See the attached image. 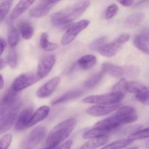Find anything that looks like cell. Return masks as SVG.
<instances>
[{
	"mask_svg": "<svg viewBox=\"0 0 149 149\" xmlns=\"http://www.w3.org/2000/svg\"><path fill=\"white\" fill-rule=\"evenodd\" d=\"M146 17V14L143 12H137L129 15L124 22L125 28L129 29H133L138 27Z\"/></svg>",
	"mask_w": 149,
	"mask_h": 149,
	"instance_id": "2e32d148",
	"label": "cell"
},
{
	"mask_svg": "<svg viewBox=\"0 0 149 149\" xmlns=\"http://www.w3.org/2000/svg\"><path fill=\"white\" fill-rule=\"evenodd\" d=\"M133 45L138 50L141 51L143 53L146 55H149V47L148 45L140 39L137 36H135L133 39Z\"/></svg>",
	"mask_w": 149,
	"mask_h": 149,
	"instance_id": "8d00e7d4",
	"label": "cell"
},
{
	"mask_svg": "<svg viewBox=\"0 0 149 149\" xmlns=\"http://www.w3.org/2000/svg\"><path fill=\"white\" fill-rule=\"evenodd\" d=\"M125 95L116 93H110L106 94L95 95L84 97L82 102L88 104L95 105H114L119 104L124 99Z\"/></svg>",
	"mask_w": 149,
	"mask_h": 149,
	"instance_id": "3957f363",
	"label": "cell"
},
{
	"mask_svg": "<svg viewBox=\"0 0 149 149\" xmlns=\"http://www.w3.org/2000/svg\"><path fill=\"white\" fill-rule=\"evenodd\" d=\"M7 42L10 48H15L19 42V33L13 24H10L7 33Z\"/></svg>",
	"mask_w": 149,
	"mask_h": 149,
	"instance_id": "4316f807",
	"label": "cell"
},
{
	"mask_svg": "<svg viewBox=\"0 0 149 149\" xmlns=\"http://www.w3.org/2000/svg\"><path fill=\"white\" fill-rule=\"evenodd\" d=\"M119 7L116 4H111L107 7L106 10V19L111 20L118 13Z\"/></svg>",
	"mask_w": 149,
	"mask_h": 149,
	"instance_id": "ab89813d",
	"label": "cell"
},
{
	"mask_svg": "<svg viewBox=\"0 0 149 149\" xmlns=\"http://www.w3.org/2000/svg\"><path fill=\"white\" fill-rule=\"evenodd\" d=\"M147 87H146L144 84L142 83L138 82V81H129L127 84V90L128 93H133V94H138V93H141L143 90H146Z\"/></svg>",
	"mask_w": 149,
	"mask_h": 149,
	"instance_id": "f546056e",
	"label": "cell"
},
{
	"mask_svg": "<svg viewBox=\"0 0 149 149\" xmlns=\"http://www.w3.org/2000/svg\"><path fill=\"white\" fill-rule=\"evenodd\" d=\"M84 90H81V89H76V90H70V91L64 93L63 95L60 96L58 98L55 99V100L52 102V106H57V105L65 103V102H68L69 101V100L77 99L78 98V97H81V96L84 94Z\"/></svg>",
	"mask_w": 149,
	"mask_h": 149,
	"instance_id": "e0dca14e",
	"label": "cell"
},
{
	"mask_svg": "<svg viewBox=\"0 0 149 149\" xmlns=\"http://www.w3.org/2000/svg\"><path fill=\"white\" fill-rule=\"evenodd\" d=\"M41 79L37 74L33 73H26L21 74L17 76L13 81L11 88L17 93H20L22 90L31 87L33 84H36Z\"/></svg>",
	"mask_w": 149,
	"mask_h": 149,
	"instance_id": "8992f818",
	"label": "cell"
},
{
	"mask_svg": "<svg viewBox=\"0 0 149 149\" xmlns=\"http://www.w3.org/2000/svg\"><path fill=\"white\" fill-rule=\"evenodd\" d=\"M130 39V35L128 33H122L119 35L111 42L106 44L99 50L98 53L103 57L111 58L119 53L124 45Z\"/></svg>",
	"mask_w": 149,
	"mask_h": 149,
	"instance_id": "277c9868",
	"label": "cell"
},
{
	"mask_svg": "<svg viewBox=\"0 0 149 149\" xmlns=\"http://www.w3.org/2000/svg\"><path fill=\"white\" fill-rule=\"evenodd\" d=\"M104 74L105 73L103 71L97 73V74H94L84 81V86L87 89H93L101 81L102 79L104 77Z\"/></svg>",
	"mask_w": 149,
	"mask_h": 149,
	"instance_id": "83f0119b",
	"label": "cell"
},
{
	"mask_svg": "<svg viewBox=\"0 0 149 149\" xmlns=\"http://www.w3.org/2000/svg\"><path fill=\"white\" fill-rule=\"evenodd\" d=\"M18 30L22 37L26 40H29L33 36L34 30L32 25L28 21H21L18 25Z\"/></svg>",
	"mask_w": 149,
	"mask_h": 149,
	"instance_id": "d4e9b609",
	"label": "cell"
},
{
	"mask_svg": "<svg viewBox=\"0 0 149 149\" xmlns=\"http://www.w3.org/2000/svg\"><path fill=\"white\" fill-rule=\"evenodd\" d=\"M140 39L149 45V29H145L136 35Z\"/></svg>",
	"mask_w": 149,
	"mask_h": 149,
	"instance_id": "60d3db41",
	"label": "cell"
},
{
	"mask_svg": "<svg viewBox=\"0 0 149 149\" xmlns=\"http://www.w3.org/2000/svg\"><path fill=\"white\" fill-rule=\"evenodd\" d=\"M22 103H19L13 109L0 114V133L3 135L12 127L18 117Z\"/></svg>",
	"mask_w": 149,
	"mask_h": 149,
	"instance_id": "5b68a950",
	"label": "cell"
},
{
	"mask_svg": "<svg viewBox=\"0 0 149 149\" xmlns=\"http://www.w3.org/2000/svg\"><path fill=\"white\" fill-rule=\"evenodd\" d=\"M12 4H13V1H10V0L1 1L0 3V22L1 23L4 20L7 13L10 11Z\"/></svg>",
	"mask_w": 149,
	"mask_h": 149,
	"instance_id": "d590c367",
	"label": "cell"
},
{
	"mask_svg": "<svg viewBox=\"0 0 149 149\" xmlns=\"http://www.w3.org/2000/svg\"><path fill=\"white\" fill-rule=\"evenodd\" d=\"M34 2V1H31V0H28V1L22 0V1H18L17 4L15 6L13 10H12L11 14L10 15V20H16L17 17H20L22 14H23Z\"/></svg>",
	"mask_w": 149,
	"mask_h": 149,
	"instance_id": "d6986e66",
	"label": "cell"
},
{
	"mask_svg": "<svg viewBox=\"0 0 149 149\" xmlns=\"http://www.w3.org/2000/svg\"><path fill=\"white\" fill-rule=\"evenodd\" d=\"M7 64L10 65V68H15L17 65V52L15 48H10V50L8 51V53L7 55V58H6Z\"/></svg>",
	"mask_w": 149,
	"mask_h": 149,
	"instance_id": "1f68e13d",
	"label": "cell"
},
{
	"mask_svg": "<svg viewBox=\"0 0 149 149\" xmlns=\"http://www.w3.org/2000/svg\"><path fill=\"white\" fill-rule=\"evenodd\" d=\"M49 112H50V108L49 106H43L39 107L32 116L30 121V125H29L30 127L34 126L35 125L46 119L49 116Z\"/></svg>",
	"mask_w": 149,
	"mask_h": 149,
	"instance_id": "44dd1931",
	"label": "cell"
},
{
	"mask_svg": "<svg viewBox=\"0 0 149 149\" xmlns=\"http://www.w3.org/2000/svg\"><path fill=\"white\" fill-rule=\"evenodd\" d=\"M0 47H1V53H0V55H1V56H2L3 53H4V50L6 49V47H7V43H6L5 40L2 37H1V39H0Z\"/></svg>",
	"mask_w": 149,
	"mask_h": 149,
	"instance_id": "ee69618b",
	"label": "cell"
},
{
	"mask_svg": "<svg viewBox=\"0 0 149 149\" xmlns=\"http://www.w3.org/2000/svg\"><path fill=\"white\" fill-rule=\"evenodd\" d=\"M121 126H122V125H121V123L119 122L117 118L114 115H113L111 117L103 119V120L97 122L95 125V127L107 130L110 131V132L117 129V128H119Z\"/></svg>",
	"mask_w": 149,
	"mask_h": 149,
	"instance_id": "ffe728a7",
	"label": "cell"
},
{
	"mask_svg": "<svg viewBox=\"0 0 149 149\" xmlns=\"http://www.w3.org/2000/svg\"><path fill=\"white\" fill-rule=\"evenodd\" d=\"M137 100L139 101L142 104L145 106H148L149 105V89L147 87L146 90H143L141 93L135 95Z\"/></svg>",
	"mask_w": 149,
	"mask_h": 149,
	"instance_id": "74e56055",
	"label": "cell"
},
{
	"mask_svg": "<svg viewBox=\"0 0 149 149\" xmlns=\"http://www.w3.org/2000/svg\"><path fill=\"white\" fill-rule=\"evenodd\" d=\"M59 2L58 1H39L37 4L32 7L29 11V15L31 17L39 18L47 15L49 13L52 7Z\"/></svg>",
	"mask_w": 149,
	"mask_h": 149,
	"instance_id": "7c38bea8",
	"label": "cell"
},
{
	"mask_svg": "<svg viewBox=\"0 0 149 149\" xmlns=\"http://www.w3.org/2000/svg\"><path fill=\"white\" fill-rule=\"evenodd\" d=\"M118 2L124 7H130L134 4V1L132 0H122V1H118Z\"/></svg>",
	"mask_w": 149,
	"mask_h": 149,
	"instance_id": "7bdbcfd3",
	"label": "cell"
},
{
	"mask_svg": "<svg viewBox=\"0 0 149 149\" xmlns=\"http://www.w3.org/2000/svg\"><path fill=\"white\" fill-rule=\"evenodd\" d=\"M102 71L111 77L114 78H120L125 76V70L123 66L115 65L111 63H104L102 65Z\"/></svg>",
	"mask_w": 149,
	"mask_h": 149,
	"instance_id": "ac0fdd59",
	"label": "cell"
},
{
	"mask_svg": "<svg viewBox=\"0 0 149 149\" xmlns=\"http://www.w3.org/2000/svg\"><path fill=\"white\" fill-rule=\"evenodd\" d=\"M128 149H138V147L135 146V147H132V148H128Z\"/></svg>",
	"mask_w": 149,
	"mask_h": 149,
	"instance_id": "681fc988",
	"label": "cell"
},
{
	"mask_svg": "<svg viewBox=\"0 0 149 149\" xmlns=\"http://www.w3.org/2000/svg\"><path fill=\"white\" fill-rule=\"evenodd\" d=\"M56 63V57L54 55H49L42 58L39 63L36 69V74L42 79L47 76L49 75V73L54 68Z\"/></svg>",
	"mask_w": 149,
	"mask_h": 149,
	"instance_id": "4fadbf2b",
	"label": "cell"
},
{
	"mask_svg": "<svg viewBox=\"0 0 149 149\" xmlns=\"http://www.w3.org/2000/svg\"><path fill=\"white\" fill-rule=\"evenodd\" d=\"M97 63V58L93 55H85L77 61V64L84 71L93 68Z\"/></svg>",
	"mask_w": 149,
	"mask_h": 149,
	"instance_id": "7402d4cb",
	"label": "cell"
},
{
	"mask_svg": "<svg viewBox=\"0 0 149 149\" xmlns=\"http://www.w3.org/2000/svg\"><path fill=\"white\" fill-rule=\"evenodd\" d=\"M73 145V141L71 140H69V141H65L64 143H63L62 145L58 147V149H71V147H72Z\"/></svg>",
	"mask_w": 149,
	"mask_h": 149,
	"instance_id": "b9f144b4",
	"label": "cell"
},
{
	"mask_svg": "<svg viewBox=\"0 0 149 149\" xmlns=\"http://www.w3.org/2000/svg\"><path fill=\"white\" fill-rule=\"evenodd\" d=\"M47 130L43 126L33 128L23 143V149H34L46 137Z\"/></svg>",
	"mask_w": 149,
	"mask_h": 149,
	"instance_id": "ba28073f",
	"label": "cell"
},
{
	"mask_svg": "<svg viewBox=\"0 0 149 149\" xmlns=\"http://www.w3.org/2000/svg\"><path fill=\"white\" fill-rule=\"evenodd\" d=\"M1 76V85H0V89L2 90L4 88V77H3L2 75Z\"/></svg>",
	"mask_w": 149,
	"mask_h": 149,
	"instance_id": "7dc6e473",
	"label": "cell"
},
{
	"mask_svg": "<svg viewBox=\"0 0 149 149\" xmlns=\"http://www.w3.org/2000/svg\"><path fill=\"white\" fill-rule=\"evenodd\" d=\"M125 76L129 78H135L138 77L141 74V69L136 65H124Z\"/></svg>",
	"mask_w": 149,
	"mask_h": 149,
	"instance_id": "d6a6232c",
	"label": "cell"
},
{
	"mask_svg": "<svg viewBox=\"0 0 149 149\" xmlns=\"http://www.w3.org/2000/svg\"><path fill=\"white\" fill-rule=\"evenodd\" d=\"M58 146H51V147H46L45 149H58Z\"/></svg>",
	"mask_w": 149,
	"mask_h": 149,
	"instance_id": "c3c4849f",
	"label": "cell"
},
{
	"mask_svg": "<svg viewBox=\"0 0 149 149\" xmlns=\"http://www.w3.org/2000/svg\"><path fill=\"white\" fill-rule=\"evenodd\" d=\"M146 147L147 148H149V141L146 143Z\"/></svg>",
	"mask_w": 149,
	"mask_h": 149,
	"instance_id": "f907efd6",
	"label": "cell"
},
{
	"mask_svg": "<svg viewBox=\"0 0 149 149\" xmlns=\"http://www.w3.org/2000/svg\"><path fill=\"white\" fill-rule=\"evenodd\" d=\"M20 103L21 102L20 100L19 93H17L10 88V90H7V93H5L1 98V105H0V114L13 109Z\"/></svg>",
	"mask_w": 149,
	"mask_h": 149,
	"instance_id": "9c48e42d",
	"label": "cell"
},
{
	"mask_svg": "<svg viewBox=\"0 0 149 149\" xmlns=\"http://www.w3.org/2000/svg\"><path fill=\"white\" fill-rule=\"evenodd\" d=\"M77 124V119L74 118H69L54 127L49 131L45 140L46 147L58 146L61 143L68 138L75 129Z\"/></svg>",
	"mask_w": 149,
	"mask_h": 149,
	"instance_id": "7a4b0ae2",
	"label": "cell"
},
{
	"mask_svg": "<svg viewBox=\"0 0 149 149\" xmlns=\"http://www.w3.org/2000/svg\"><path fill=\"white\" fill-rule=\"evenodd\" d=\"M129 81H127V79L122 78L118 81L116 84H115L112 87V93H120V94L125 95L126 94V93L127 92V84Z\"/></svg>",
	"mask_w": 149,
	"mask_h": 149,
	"instance_id": "4dcf8cb0",
	"label": "cell"
},
{
	"mask_svg": "<svg viewBox=\"0 0 149 149\" xmlns=\"http://www.w3.org/2000/svg\"><path fill=\"white\" fill-rule=\"evenodd\" d=\"M110 132V131L107 130L95 127L92 128V129L89 130L88 131L84 132L83 134V138L84 139H93V138L109 136V134Z\"/></svg>",
	"mask_w": 149,
	"mask_h": 149,
	"instance_id": "cb8c5ba5",
	"label": "cell"
},
{
	"mask_svg": "<svg viewBox=\"0 0 149 149\" xmlns=\"http://www.w3.org/2000/svg\"><path fill=\"white\" fill-rule=\"evenodd\" d=\"M120 106L119 104L114 105H95L87 109V114L95 117L106 116L115 110H117Z\"/></svg>",
	"mask_w": 149,
	"mask_h": 149,
	"instance_id": "9a60e30c",
	"label": "cell"
},
{
	"mask_svg": "<svg viewBox=\"0 0 149 149\" xmlns=\"http://www.w3.org/2000/svg\"><path fill=\"white\" fill-rule=\"evenodd\" d=\"M61 82V77H55L41 86L36 91V95L39 98H47L52 95Z\"/></svg>",
	"mask_w": 149,
	"mask_h": 149,
	"instance_id": "5bb4252c",
	"label": "cell"
},
{
	"mask_svg": "<svg viewBox=\"0 0 149 149\" xmlns=\"http://www.w3.org/2000/svg\"><path fill=\"white\" fill-rule=\"evenodd\" d=\"M109 136L101 137V138L90 139L84 143L79 149H96L99 147L104 146L109 142Z\"/></svg>",
	"mask_w": 149,
	"mask_h": 149,
	"instance_id": "603a6c76",
	"label": "cell"
},
{
	"mask_svg": "<svg viewBox=\"0 0 149 149\" xmlns=\"http://www.w3.org/2000/svg\"><path fill=\"white\" fill-rule=\"evenodd\" d=\"M132 142H133V141L130 139V138L118 140V141H114V142L111 143L105 146H103V148L100 149H121L128 146Z\"/></svg>",
	"mask_w": 149,
	"mask_h": 149,
	"instance_id": "f1b7e54d",
	"label": "cell"
},
{
	"mask_svg": "<svg viewBox=\"0 0 149 149\" xmlns=\"http://www.w3.org/2000/svg\"><path fill=\"white\" fill-rule=\"evenodd\" d=\"M13 135L10 133H6L0 138V149H8L13 141Z\"/></svg>",
	"mask_w": 149,
	"mask_h": 149,
	"instance_id": "f35d334b",
	"label": "cell"
},
{
	"mask_svg": "<svg viewBox=\"0 0 149 149\" xmlns=\"http://www.w3.org/2000/svg\"><path fill=\"white\" fill-rule=\"evenodd\" d=\"M33 114V107L32 105L27 106L20 112L15 124L16 131H23L30 127V121Z\"/></svg>",
	"mask_w": 149,
	"mask_h": 149,
	"instance_id": "8fae6325",
	"label": "cell"
},
{
	"mask_svg": "<svg viewBox=\"0 0 149 149\" xmlns=\"http://www.w3.org/2000/svg\"><path fill=\"white\" fill-rule=\"evenodd\" d=\"M114 116L117 118L122 125L132 123V122H136L138 119L136 110L134 108L128 106L119 108Z\"/></svg>",
	"mask_w": 149,
	"mask_h": 149,
	"instance_id": "30bf717a",
	"label": "cell"
},
{
	"mask_svg": "<svg viewBox=\"0 0 149 149\" xmlns=\"http://www.w3.org/2000/svg\"><path fill=\"white\" fill-rule=\"evenodd\" d=\"M6 65V61H4L2 58H1V61H0V70H2L4 67Z\"/></svg>",
	"mask_w": 149,
	"mask_h": 149,
	"instance_id": "bcb514c9",
	"label": "cell"
},
{
	"mask_svg": "<svg viewBox=\"0 0 149 149\" xmlns=\"http://www.w3.org/2000/svg\"><path fill=\"white\" fill-rule=\"evenodd\" d=\"M135 7H146L149 8V1H141L137 3Z\"/></svg>",
	"mask_w": 149,
	"mask_h": 149,
	"instance_id": "f6af8a7d",
	"label": "cell"
},
{
	"mask_svg": "<svg viewBox=\"0 0 149 149\" xmlns=\"http://www.w3.org/2000/svg\"><path fill=\"white\" fill-rule=\"evenodd\" d=\"M90 21L88 20H81L80 21L74 23L67 29L61 39V44L63 46H66L71 44L81 31L87 28L90 25Z\"/></svg>",
	"mask_w": 149,
	"mask_h": 149,
	"instance_id": "52a82bcc",
	"label": "cell"
},
{
	"mask_svg": "<svg viewBox=\"0 0 149 149\" xmlns=\"http://www.w3.org/2000/svg\"><path fill=\"white\" fill-rule=\"evenodd\" d=\"M130 139L132 141H136V140H142L149 138V127L146 128V129L139 130H137L136 132H132L131 135H130Z\"/></svg>",
	"mask_w": 149,
	"mask_h": 149,
	"instance_id": "e575fe53",
	"label": "cell"
},
{
	"mask_svg": "<svg viewBox=\"0 0 149 149\" xmlns=\"http://www.w3.org/2000/svg\"><path fill=\"white\" fill-rule=\"evenodd\" d=\"M39 46L47 52H52L58 48V45L54 42H50L49 40V35L46 32L42 33L39 39Z\"/></svg>",
	"mask_w": 149,
	"mask_h": 149,
	"instance_id": "484cf974",
	"label": "cell"
},
{
	"mask_svg": "<svg viewBox=\"0 0 149 149\" xmlns=\"http://www.w3.org/2000/svg\"><path fill=\"white\" fill-rule=\"evenodd\" d=\"M90 1H79L52 15L50 21L54 27L61 30L68 29L72 23L90 7Z\"/></svg>",
	"mask_w": 149,
	"mask_h": 149,
	"instance_id": "6da1fadb",
	"label": "cell"
},
{
	"mask_svg": "<svg viewBox=\"0 0 149 149\" xmlns=\"http://www.w3.org/2000/svg\"><path fill=\"white\" fill-rule=\"evenodd\" d=\"M107 43V37L106 36H101V37L97 38L95 40L93 41L90 44V48L91 50L98 52L99 50Z\"/></svg>",
	"mask_w": 149,
	"mask_h": 149,
	"instance_id": "836d02e7",
	"label": "cell"
}]
</instances>
